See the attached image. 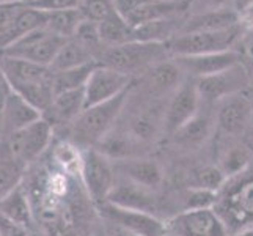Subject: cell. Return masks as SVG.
<instances>
[{"instance_id":"23","label":"cell","mask_w":253,"mask_h":236,"mask_svg":"<svg viewBox=\"0 0 253 236\" xmlns=\"http://www.w3.org/2000/svg\"><path fill=\"white\" fill-rule=\"evenodd\" d=\"M187 14L171 16L159 21H151L132 29V38L130 41L140 43H169L181 32L182 24Z\"/></svg>"},{"instance_id":"31","label":"cell","mask_w":253,"mask_h":236,"mask_svg":"<svg viewBox=\"0 0 253 236\" xmlns=\"http://www.w3.org/2000/svg\"><path fill=\"white\" fill-rule=\"evenodd\" d=\"M82 21H84V16L79 8H68V10L52 11L47 16L46 29L54 32L55 35H60V37L69 40V38H74V35Z\"/></svg>"},{"instance_id":"35","label":"cell","mask_w":253,"mask_h":236,"mask_svg":"<svg viewBox=\"0 0 253 236\" xmlns=\"http://www.w3.org/2000/svg\"><path fill=\"white\" fill-rule=\"evenodd\" d=\"M79 10L84 19L99 24L109 19L113 14H117L115 3L112 0H81Z\"/></svg>"},{"instance_id":"45","label":"cell","mask_w":253,"mask_h":236,"mask_svg":"<svg viewBox=\"0 0 253 236\" xmlns=\"http://www.w3.org/2000/svg\"><path fill=\"white\" fill-rule=\"evenodd\" d=\"M238 236H253V227H250V229H246V230H242Z\"/></svg>"},{"instance_id":"42","label":"cell","mask_w":253,"mask_h":236,"mask_svg":"<svg viewBox=\"0 0 253 236\" xmlns=\"http://www.w3.org/2000/svg\"><path fill=\"white\" fill-rule=\"evenodd\" d=\"M106 225H107L106 227V232L109 233V236H138V235L130 233L127 230L118 229V227H115V225H109V224H106Z\"/></svg>"},{"instance_id":"9","label":"cell","mask_w":253,"mask_h":236,"mask_svg":"<svg viewBox=\"0 0 253 236\" xmlns=\"http://www.w3.org/2000/svg\"><path fill=\"white\" fill-rule=\"evenodd\" d=\"M250 82L252 74L249 68L241 62L222 73L197 79V89L203 102L219 104L225 98L244 93L249 89Z\"/></svg>"},{"instance_id":"41","label":"cell","mask_w":253,"mask_h":236,"mask_svg":"<svg viewBox=\"0 0 253 236\" xmlns=\"http://www.w3.org/2000/svg\"><path fill=\"white\" fill-rule=\"evenodd\" d=\"M252 5H253V0H233V2H231V10L236 13L239 16V19H241V17L250 10Z\"/></svg>"},{"instance_id":"16","label":"cell","mask_w":253,"mask_h":236,"mask_svg":"<svg viewBox=\"0 0 253 236\" xmlns=\"http://www.w3.org/2000/svg\"><path fill=\"white\" fill-rule=\"evenodd\" d=\"M186 76L194 79H202L222 73L234 65L242 62V54L236 49L212 52L203 55H187V57H173Z\"/></svg>"},{"instance_id":"49","label":"cell","mask_w":253,"mask_h":236,"mask_svg":"<svg viewBox=\"0 0 253 236\" xmlns=\"http://www.w3.org/2000/svg\"><path fill=\"white\" fill-rule=\"evenodd\" d=\"M0 236H2V233H0Z\"/></svg>"},{"instance_id":"24","label":"cell","mask_w":253,"mask_h":236,"mask_svg":"<svg viewBox=\"0 0 253 236\" xmlns=\"http://www.w3.org/2000/svg\"><path fill=\"white\" fill-rule=\"evenodd\" d=\"M0 214H3L8 219L21 224L27 229H32L35 216L33 208L29 197V192L22 183L14 186L10 192L0 198Z\"/></svg>"},{"instance_id":"11","label":"cell","mask_w":253,"mask_h":236,"mask_svg":"<svg viewBox=\"0 0 253 236\" xmlns=\"http://www.w3.org/2000/svg\"><path fill=\"white\" fill-rule=\"evenodd\" d=\"M99 214L106 224L115 225L118 229L127 230L138 236H162L167 233V224L161 221L158 216L145 211L127 209L104 202L99 205Z\"/></svg>"},{"instance_id":"3","label":"cell","mask_w":253,"mask_h":236,"mask_svg":"<svg viewBox=\"0 0 253 236\" xmlns=\"http://www.w3.org/2000/svg\"><path fill=\"white\" fill-rule=\"evenodd\" d=\"M171 58L167 43L129 41L120 46L106 47L98 57L99 65L115 69L118 73L135 77L164 60Z\"/></svg>"},{"instance_id":"2","label":"cell","mask_w":253,"mask_h":236,"mask_svg":"<svg viewBox=\"0 0 253 236\" xmlns=\"http://www.w3.org/2000/svg\"><path fill=\"white\" fill-rule=\"evenodd\" d=\"M130 93L132 87L106 102L86 107L69 126V141L84 151L94 148L115 128L117 120L130 98Z\"/></svg>"},{"instance_id":"29","label":"cell","mask_w":253,"mask_h":236,"mask_svg":"<svg viewBox=\"0 0 253 236\" xmlns=\"http://www.w3.org/2000/svg\"><path fill=\"white\" fill-rule=\"evenodd\" d=\"M96 66H98V62H91V63H86L77 68L54 73V93L57 94L63 92H73V90L84 89Z\"/></svg>"},{"instance_id":"32","label":"cell","mask_w":253,"mask_h":236,"mask_svg":"<svg viewBox=\"0 0 253 236\" xmlns=\"http://www.w3.org/2000/svg\"><path fill=\"white\" fill-rule=\"evenodd\" d=\"M52 159L66 175H81L84 164V150L71 141L58 142L52 151Z\"/></svg>"},{"instance_id":"47","label":"cell","mask_w":253,"mask_h":236,"mask_svg":"<svg viewBox=\"0 0 253 236\" xmlns=\"http://www.w3.org/2000/svg\"><path fill=\"white\" fill-rule=\"evenodd\" d=\"M162 236H173V235H171V233H169V232H167V233H164V235H162Z\"/></svg>"},{"instance_id":"28","label":"cell","mask_w":253,"mask_h":236,"mask_svg":"<svg viewBox=\"0 0 253 236\" xmlns=\"http://www.w3.org/2000/svg\"><path fill=\"white\" fill-rule=\"evenodd\" d=\"M25 167L14 159L5 139L0 141V198L21 183Z\"/></svg>"},{"instance_id":"8","label":"cell","mask_w":253,"mask_h":236,"mask_svg":"<svg viewBox=\"0 0 253 236\" xmlns=\"http://www.w3.org/2000/svg\"><path fill=\"white\" fill-rule=\"evenodd\" d=\"M81 177L90 200L94 205L107 202V197L115 186L117 172L113 161L99 153L96 148L84 151V164Z\"/></svg>"},{"instance_id":"4","label":"cell","mask_w":253,"mask_h":236,"mask_svg":"<svg viewBox=\"0 0 253 236\" xmlns=\"http://www.w3.org/2000/svg\"><path fill=\"white\" fill-rule=\"evenodd\" d=\"M244 27L234 25L231 29L219 32H192L179 33L167 43L171 57L203 55L212 52H223L238 47Z\"/></svg>"},{"instance_id":"21","label":"cell","mask_w":253,"mask_h":236,"mask_svg":"<svg viewBox=\"0 0 253 236\" xmlns=\"http://www.w3.org/2000/svg\"><path fill=\"white\" fill-rule=\"evenodd\" d=\"M85 110V92L73 90L57 93L49 109L42 113L49 123L54 125H73V121Z\"/></svg>"},{"instance_id":"12","label":"cell","mask_w":253,"mask_h":236,"mask_svg":"<svg viewBox=\"0 0 253 236\" xmlns=\"http://www.w3.org/2000/svg\"><path fill=\"white\" fill-rule=\"evenodd\" d=\"M167 224V232L173 236H228L222 217L214 208L181 211Z\"/></svg>"},{"instance_id":"15","label":"cell","mask_w":253,"mask_h":236,"mask_svg":"<svg viewBox=\"0 0 253 236\" xmlns=\"http://www.w3.org/2000/svg\"><path fill=\"white\" fill-rule=\"evenodd\" d=\"M253 120V102L244 93L233 94L217 104L215 125L223 134L236 137L246 133Z\"/></svg>"},{"instance_id":"34","label":"cell","mask_w":253,"mask_h":236,"mask_svg":"<svg viewBox=\"0 0 253 236\" xmlns=\"http://www.w3.org/2000/svg\"><path fill=\"white\" fill-rule=\"evenodd\" d=\"M219 198V192L208 190L202 188H190L182 194L181 211H192V209H208L214 208ZM179 211V213H181Z\"/></svg>"},{"instance_id":"27","label":"cell","mask_w":253,"mask_h":236,"mask_svg":"<svg viewBox=\"0 0 253 236\" xmlns=\"http://www.w3.org/2000/svg\"><path fill=\"white\" fill-rule=\"evenodd\" d=\"M96 62L91 52L86 49L81 41H77L76 38H69L62 49L58 50V54L55 55L54 62L50 63V69L54 73L65 71V69L77 68L86 63Z\"/></svg>"},{"instance_id":"30","label":"cell","mask_w":253,"mask_h":236,"mask_svg":"<svg viewBox=\"0 0 253 236\" xmlns=\"http://www.w3.org/2000/svg\"><path fill=\"white\" fill-rule=\"evenodd\" d=\"M252 161H253V154L249 148L246 145L236 143L226 148L222 153L219 167L225 173V177L230 180L238 177L242 172H246L250 167Z\"/></svg>"},{"instance_id":"6","label":"cell","mask_w":253,"mask_h":236,"mask_svg":"<svg viewBox=\"0 0 253 236\" xmlns=\"http://www.w3.org/2000/svg\"><path fill=\"white\" fill-rule=\"evenodd\" d=\"M66 41V38L55 35L46 27H41L24 35L17 41H14L11 46L0 50V55L27 60V62L42 66H50L58 50L62 49Z\"/></svg>"},{"instance_id":"17","label":"cell","mask_w":253,"mask_h":236,"mask_svg":"<svg viewBox=\"0 0 253 236\" xmlns=\"http://www.w3.org/2000/svg\"><path fill=\"white\" fill-rule=\"evenodd\" d=\"M107 202L121 208L137 209V211H145L150 214H154V211L158 209L156 190L143 188L125 177H120V175H117L115 186L109 194Z\"/></svg>"},{"instance_id":"18","label":"cell","mask_w":253,"mask_h":236,"mask_svg":"<svg viewBox=\"0 0 253 236\" xmlns=\"http://www.w3.org/2000/svg\"><path fill=\"white\" fill-rule=\"evenodd\" d=\"M113 165L120 177H125L151 190H158L164 183V170L159 162L148 159L145 156L113 161Z\"/></svg>"},{"instance_id":"48","label":"cell","mask_w":253,"mask_h":236,"mask_svg":"<svg viewBox=\"0 0 253 236\" xmlns=\"http://www.w3.org/2000/svg\"><path fill=\"white\" fill-rule=\"evenodd\" d=\"M252 73H253V60H252ZM252 73H250V74H252Z\"/></svg>"},{"instance_id":"26","label":"cell","mask_w":253,"mask_h":236,"mask_svg":"<svg viewBox=\"0 0 253 236\" xmlns=\"http://www.w3.org/2000/svg\"><path fill=\"white\" fill-rule=\"evenodd\" d=\"M47 16L49 13L46 11H41V10H37V8L25 5L22 8V11L17 14L13 27L8 30L6 35H3V37L0 38V50L11 46L14 41H17L21 37H24V35H27L37 29L46 27Z\"/></svg>"},{"instance_id":"38","label":"cell","mask_w":253,"mask_h":236,"mask_svg":"<svg viewBox=\"0 0 253 236\" xmlns=\"http://www.w3.org/2000/svg\"><path fill=\"white\" fill-rule=\"evenodd\" d=\"M233 0H190L189 14L202 13L209 10H222V8H231Z\"/></svg>"},{"instance_id":"7","label":"cell","mask_w":253,"mask_h":236,"mask_svg":"<svg viewBox=\"0 0 253 236\" xmlns=\"http://www.w3.org/2000/svg\"><path fill=\"white\" fill-rule=\"evenodd\" d=\"M54 137V126L42 117L27 128L16 131L5 137L8 148L13 153L14 159L22 167L27 169L38 157L44 153Z\"/></svg>"},{"instance_id":"1","label":"cell","mask_w":253,"mask_h":236,"mask_svg":"<svg viewBox=\"0 0 253 236\" xmlns=\"http://www.w3.org/2000/svg\"><path fill=\"white\" fill-rule=\"evenodd\" d=\"M0 68L11 92L22 96L42 113L49 109L55 96L54 71L49 66L0 55Z\"/></svg>"},{"instance_id":"10","label":"cell","mask_w":253,"mask_h":236,"mask_svg":"<svg viewBox=\"0 0 253 236\" xmlns=\"http://www.w3.org/2000/svg\"><path fill=\"white\" fill-rule=\"evenodd\" d=\"M202 96L197 89V79L186 76L182 84L176 89L169 101L165 102L164 113V131L173 136L178 129H181L187 121L194 118L200 106H202Z\"/></svg>"},{"instance_id":"13","label":"cell","mask_w":253,"mask_h":236,"mask_svg":"<svg viewBox=\"0 0 253 236\" xmlns=\"http://www.w3.org/2000/svg\"><path fill=\"white\" fill-rule=\"evenodd\" d=\"M184 79V71L171 57L142 73V92L150 101H161L164 98L167 99L176 92Z\"/></svg>"},{"instance_id":"19","label":"cell","mask_w":253,"mask_h":236,"mask_svg":"<svg viewBox=\"0 0 253 236\" xmlns=\"http://www.w3.org/2000/svg\"><path fill=\"white\" fill-rule=\"evenodd\" d=\"M94 148L110 161L140 157L146 153V143L137 141L126 128H113Z\"/></svg>"},{"instance_id":"44","label":"cell","mask_w":253,"mask_h":236,"mask_svg":"<svg viewBox=\"0 0 253 236\" xmlns=\"http://www.w3.org/2000/svg\"><path fill=\"white\" fill-rule=\"evenodd\" d=\"M0 90L5 92V93H10V87H8V82H6V79L2 73V68H0Z\"/></svg>"},{"instance_id":"40","label":"cell","mask_w":253,"mask_h":236,"mask_svg":"<svg viewBox=\"0 0 253 236\" xmlns=\"http://www.w3.org/2000/svg\"><path fill=\"white\" fill-rule=\"evenodd\" d=\"M236 50L241 52L242 57L247 55L253 60V25L252 27H244Z\"/></svg>"},{"instance_id":"5","label":"cell","mask_w":253,"mask_h":236,"mask_svg":"<svg viewBox=\"0 0 253 236\" xmlns=\"http://www.w3.org/2000/svg\"><path fill=\"white\" fill-rule=\"evenodd\" d=\"M247 170L230 178L234 186H230L223 197L217 198L214 206L228 232L231 227L246 230L247 225L253 224V177Z\"/></svg>"},{"instance_id":"20","label":"cell","mask_w":253,"mask_h":236,"mask_svg":"<svg viewBox=\"0 0 253 236\" xmlns=\"http://www.w3.org/2000/svg\"><path fill=\"white\" fill-rule=\"evenodd\" d=\"M42 118V112L33 107L29 101H25L22 96L10 92L6 94L3 113H2V134L8 137L16 131L27 128L37 120Z\"/></svg>"},{"instance_id":"36","label":"cell","mask_w":253,"mask_h":236,"mask_svg":"<svg viewBox=\"0 0 253 236\" xmlns=\"http://www.w3.org/2000/svg\"><path fill=\"white\" fill-rule=\"evenodd\" d=\"M228 178L220 170L219 165H206L195 173V185L192 188H202L208 190L220 192L222 188L226 185Z\"/></svg>"},{"instance_id":"50","label":"cell","mask_w":253,"mask_h":236,"mask_svg":"<svg viewBox=\"0 0 253 236\" xmlns=\"http://www.w3.org/2000/svg\"><path fill=\"white\" fill-rule=\"evenodd\" d=\"M112 2H113V0H112Z\"/></svg>"},{"instance_id":"25","label":"cell","mask_w":253,"mask_h":236,"mask_svg":"<svg viewBox=\"0 0 253 236\" xmlns=\"http://www.w3.org/2000/svg\"><path fill=\"white\" fill-rule=\"evenodd\" d=\"M215 126V115L211 117L209 113H202L200 109L194 118L173 134L174 142L184 148H197L208 141Z\"/></svg>"},{"instance_id":"14","label":"cell","mask_w":253,"mask_h":236,"mask_svg":"<svg viewBox=\"0 0 253 236\" xmlns=\"http://www.w3.org/2000/svg\"><path fill=\"white\" fill-rule=\"evenodd\" d=\"M132 84L134 77L98 63V66L93 69L88 82L84 87L85 109L115 98L120 93L127 90L129 87H132Z\"/></svg>"},{"instance_id":"37","label":"cell","mask_w":253,"mask_h":236,"mask_svg":"<svg viewBox=\"0 0 253 236\" xmlns=\"http://www.w3.org/2000/svg\"><path fill=\"white\" fill-rule=\"evenodd\" d=\"M25 6L24 2H17V0H10V2H0V38L8 33L13 27L17 14L22 11Z\"/></svg>"},{"instance_id":"39","label":"cell","mask_w":253,"mask_h":236,"mask_svg":"<svg viewBox=\"0 0 253 236\" xmlns=\"http://www.w3.org/2000/svg\"><path fill=\"white\" fill-rule=\"evenodd\" d=\"M30 230L32 229H27V227L0 214V233H2V236H32Z\"/></svg>"},{"instance_id":"46","label":"cell","mask_w":253,"mask_h":236,"mask_svg":"<svg viewBox=\"0 0 253 236\" xmlns=\"http://www.w3.org/2000/svg\"><path fill=\"white\" fill-rule=\"evenodd\" d=\"M94 236H109V233L106 232V229H99V230H96Z\"/></svg>"},{"instance_id":"22","label":"cell","mask_w":253,"mask_h":236,"mask_svg":"<svg viewBox=\"0 0 253 236\" xmlns=\"http://www.w3.org/2000/svg\"><path fill=\"white\" fill-rule=\"evenodd\" d=\"M241 19L231 8H222V10H209L202 13L187 14L182 24L179 33H192V32H219L231 29L239 25ZM178 33V35H179Z\"/></svg>"},{"instance_id":"43","label":"cell","mask_w":253,"mask_h":236,"mask_svg":"<svg viewBox=\"0 0 253 236\" xmlns=\"http://www.w3.org/2000/svg\"><path fill=\"white\" fill-rule=\"evenodd\" d=\"M241 25L242 27H252L253 25V5L250 6V10L241 17Z\"/></svg>"},{"instance_id":"33","label":"cell","mask_w":253,"mask_h":236,"mask_svg":"<svg viewBox=\"0 0 253 236\" xmlns=\"http://www.w3.org/2000/svg\"><path fill=\"white\" fill-rule=\"evenodd\" d=\"M98 25L101 40L106 47L125 45V43H129L130 38H132V27L118 13L109 17V19L99 22Z\"/></svg>"}]
</instances>
